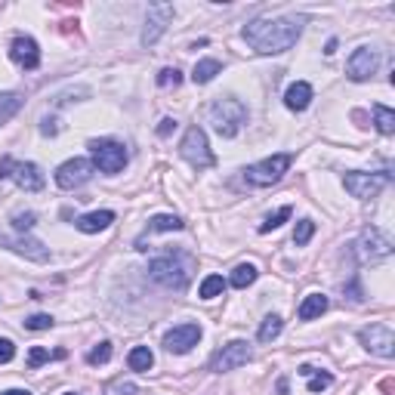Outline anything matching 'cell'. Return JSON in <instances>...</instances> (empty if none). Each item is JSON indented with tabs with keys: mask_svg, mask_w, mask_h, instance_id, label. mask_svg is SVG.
I'll list each match as a JSON object with an SVG mask.
<instances>
[{
	"mask_svg": "<svg viewBox=\"0 0 395 395\" xmlns=\"http://www.w3.org/2000/svg\"><path fill=\"white\" fill-rule=\"evenodd\" d=\"M302 35V19L300 16H285V19H256V22L244 25L241 37L262 56H278L287 52L300 41Z\"/></svg>",
	"mask_w": 395,
	"mask_h": 395,
	"instance_id": "6da1fadb",
	"label": "cell"
},
{
	"mask_svg": "<svg viewBox=\"0 0 395 395\" xmlns=\"http://www.w3.org/2000/svg\"><path fill=\"white\" fill-rule=\"evenodd\" d=\"M192 269H195L192 256L176 250V253H164L148 262V278L157 281L161 287H170V291H186V285L192 281Z\"/></svg>",
	"mask_w": 395,
	"mask_h": 395,
	"instance_id": "7a4b0ae2",
	"label": "cell"
},
{
	"mask_svg": "<svg viewBox=\"0 0 395 395\" xmlns=\"http://www.w3.org/2000/svg\"><path fill=\"white\" fill-rule=\"evenodd\" d=\"M210 121H213L216 133L222 136V139H232V136H238V130L247 124V108L241 99H216L213 105H210Z\"/></svg>",
	"mask_w": 395,
	"mask_h": 395,
	"instance_id": "3957f363",
	"label": "cell"
},
{
	"mask_svg": "<svg viewBox=\"0 0 395 395\" xmlns=\"http://www.w3.org/2000/svg\"><path fill=\"white\" fill-rule=\"evenodd\" d=\"M291 164H293V155L278 151V155H272V157H262V161L250 164V167L244 170V180L250 182V186H256V189L275 186V182H278L281 176L291 170Z\"/></svg>",
	"mask_w": 395,
	"mask_h": 395,
	"instance_id": "277c9868",
	"label": "cell"
},
{
	"mask_svg": "<svg viewBox=\"0 0 395 395\" xmlns=\"http://www.w3.org/2000/svg\"><path fill=\"white\" fill-rule=\"evenodd\" d=\"M180 155L198 170H207V167H213L216 164V155L210 151L207 133H204L201 127H189L186 130V136H182V142H180Z\"/></svg>",
	"mask_w": 395,
	"mask_h": 395,
	"instance_id": "5b68a950",
	"label": "cell"
},
{
	"mask_svg": "<svg viewBox=\"0 0 395 395\" xmlns=\"http://www.w3.org/2000/svg\"><path fill=\"white\" fill-rule=\"evenodd\" d=\"M90 157H93V167H99L108 176L121 173L127 167V148L115 139H93L90 142Z\"/></svg>",
	"mask_w": 395,
	"mask_h": 395,
	"instance_id": "8992f818",
	"label": "cell"
},
{
	"mask_svg": "<svg viewBox=\"0 0 395 395\" xmlns=\"http://www.w3.org/2000/svg\"><path fill=\"white\" fill-rule=\"evenodd\" d=\"M93 161H87V157H71V161H65L62 167L56 170V186L65 189V192H71V189H81L84 182L93 180Z\"/></svg>",
	"mask_w": 395,
	"mask_h": 395,
	"instance_id": "52a82bcc",
	"label": "cell"
},
{
	"mask_svg": "<svg viewBox=\"0 0 395 395\" xmlns=\"http://www.w3.org/2000/svg\"><path fill=\"white\" fill-rule=\"evenodd\" d=\"M389 182V173H346L343 186L346 192L358 201H367V198H377L383 192V186Z\"/></svg>",
	"mask_w": 395,
	"mask_h": 395,
	"instance_id": "ba28073f",
	"label": "cell"
},
{
	"mask_svg": "<svg viewBox=\"0 0 395 395\" xmlns=\"http://www.w3.org/2000/svg\"><path fill=\"white\" fill-rule=\"evenodd\" d=\"M253 358V352H250V343L244 340H232V343H226L220 349V352L210 358V371L216 374H226V371H235V367L247 365V361Z\"/></svg>",
	"mask_w": 395,
	"mask_h": 395,
	"instance_id": "9c48e42d",
	"label": "cell"
},
{
	"mask_svg": "<svg viewBox=\"0 0 395 395\" xmlns=\"http://www.w3.org/2000/svg\"><path fill=\"white\" fill-rule=\"evenodd\" d=\"M358 340L367 352L380 355V358H392L395 355V334L386 325H371V327H361Z\"/></svg>",
	"mask_w": 395,
	"mask_h": 395,
	"instance_id": "30bf717a",
	"label": "cell"
},
{
	"mask_svg": "<svg viewBox=\"0 0 395 395\" xmlns=\"http://www.w3.org/2000/svg\"><path fill=\"white\" fill-rule=\"evenodd\" d=\"M377 68H380V52L374 47H358L352 56H349V62H346L349 81H358V84L377 75Z\"/></svg>",
	"mask_w": 395,
	"mask_h": 395,
	"instance_id": "8fae6325",
	"label": "cell"
},
{
	"mask_svg": "<svg viewBox=\"0 0 395 395\" xmlns=\"http://www.w3.org/2000/svg\"><path fill=\"white\" fill-rule=\"evenodd\" d=\"M0 247L12 250L31 262H50V247H44L41 241L28 238V235H0Z\"/></svg>",
	"mask_w": 395,
	"mask_h": 395,
	"instance_id": "7c38bea8",
	"label": "cell"
},
{
	"mask_svg": "<svg viewBox=\"0 0 395 395\" xmlns=\"http://www.w3.org/2000/svg\"><path fill=\"white\" fill-rule=\"evenodd\" d=\"M358 247H361V260L377 262V260H386V256L392 253V238L386 232H380V229L371 226V229H365V232H361Z\"/></svg>",
	"mask_w": 395,
	"mask_h": 395,
	"instance_id": "4fadbf2b",
	"label": "cell"
},
{
	"mask_svg": "<svg viewBox=\"0 0 395 395\" xmlns=\"http://www.w3.org/2000/svg\"><path fill=\"white\" fill-rule=\"evenodd\" d=\"M170 19H173V6H170V3H151V6H148L146 31H142V44H146V47L157 44V37L167 31Z\"/></svg>",
	"mask_w": 395,
	"mask_h": 395,
	"instance_id": "5bb4252c",
	"label": "cell"
},
{
	"mask_svg": "<svg viewBox=\"0 0 395 395\" xmlns=\"http://www.w3.org/2000/svg\"><path fill=\"white\" fill-rule=\"evenodd\" d=\"M198 340H201V327L198 325H176L164 334V349L176 355H186L192 346H198Z\"/></svg>",
	"mask_w": 395,
	"mask_h": 395,
	"instance_id": "9a60e30c",
	"label": "cell"
},
{
	"mask_svg": "<svg viewBox=\"0 0 395 395\" xmlns=\"http://www.w3.org/2000/svg\"><path fill=\"white\" fill-rule=\"evenodd\" d=\"M10 59L16 65H22L25 71H35L41 65V47H37L35 37H16L10 47Z\"/></svg>",
	"mask_w": 395,
	"mask_h": 395,
	"instance_id": "2e32d148",
	"label": "cell"
},
{
	"mask_svg": "<svg viewBox=\"0 0 395 395\" xmlns=\"http://www.w3.org/2000/svg\"><path fill=\"white\" fill-rule=\"evenodd\" d=\"M10 180H16V186L19 189H25V192H41L44 189V173H41V167L37 164H31V161H16L12 164V173H10Z\"/></svg>",
	"mask_w": 395,
	"mask_h": 395,
	"instance_id": "e0dca14e",
	"label": "cell"
},
{
	"mask_svg": "<svg viewBox=\"0 0 395 395\" xmlns=\"http://www.w3.org/2000/svg\"><path fill=\"white\" fill-rule=\"evenodd\" d=\"M309 102H312V87H309L306 81H296V84H291V87H287L285 105H287L291 111H306Z\"/></svg>",
	"mask_w": 395,
	"mask_h": 395,
	"instance_id": "ac0fdd59",
	"label": "cell"
},
{
	"mask_svg": "<svg viewBox=\"0 0 395 395\" xmlns=\"http://www.w3.org/2000/svg\"><path fill=\"white\" fill-rule=\"evenodd\" d=\"M111 222H115V213H111V210H96V213L81 216L75 226L81 229L84 235H96V232H102V229H108Z\"/></svg>",
	"mask_w": 395,
	"mask_h": 395,
	"instance_id": "d6986e66",
	"label": "cell"
},
{
	"mask_svg": "<svg viewBox=\"0 0 395 395\" xmlns=\"http://www.w3.org/2000/svg\"><path fill=\"white\" fill-rule=\"evenodd\" d=\"M327 306H331V300H327L325 293H309L306 300L300 302V318L302 321H312V318H318V315H325L327 312Z\"/></svg>",
	"mask_w": 395,
	"mask_h": 395,
	"instance_id": "ffe728a7",
	"label": "cell"
},
{
	"mask_svg": "<svg viewBox=\"0 0 395 395\" xmlns=\"http://www.w3.org/2000/svg\"><path fill=\"white\" fill-rule=\"evenodd\" d=\"M256 278H260V269H256L253 262H241V266H235V272H232V278H229V285L238 287V291H244V287H250Z\"/></svg>",
	"mask_w": 395,
	"mask_h": 395,
	"instance_id": "44dd1931",
	"label": "cell"
},
{
	"mask_svg": "<svg viewBox=\"0 0 395 395\" xmlns=\"http://www.w3.org/2000/svg\"><path fill=\"white\" fill-rule=\"evenodd\" d=\"M127 365H130V371H136V374H146L151 365H155V355H151V349L148 346H136V349H130V355H127Z\"/></svg>",
	"mask_w": 395,
	"mask_h": 395,
	"instance_id": "7402d4cb",
	"label": "cell"
},
{
	"mask_svg": "<svg viewBox=\"0 0 395 395\" xmlns=\"http://www.w3.org/2000/svg\"><path fill=\"white\" fill-rule=\"evenodd\" d=\"M182 229H186V222L173 213H157L148 220V232H182Z\"/></svg>",
	"mask_w": 395,
	"mask_h": 395,
	"instance_id": "603a6c76",
	"label": "cell"
},
{
	"mask_svg": "<svg viewBox=\"0 0 395 395\" xmlns=\"http://www.w3.org/2000/svg\"><path fill=\"white\" fill-rule=\"evenodd\" d=\"M220 71H222V65L216 62V59H201V62L195 65V71H192V81L195 84H210Z\"/></svg>",
	"mask_w": 395,
	"mask_h": 395,
	"instance_id": "cb8c5ba5",
	"label": "cell"
},
{
	"mask_svg": "<svg viewBox=\"0 0 395 395\" xmlns=\"http://www.w3.org/2000/svg\"><path fill=\"white\" fill-rule=\"evenodd\" d=\"M374 124L383 136H392L395 133V111L386 108V105H374Z\"/></svg>",
	"mask_w": 395,
	"mask_h": 395,
	"instance_id": "d4e9b609",
	"label": "cell"
},
{
	"mask_svg": "<svg viewBox=\"0 0 395 395\" xmlns=\"http://www.w3.org/2000/svg\"><path fill=\"white\" fill-rule=\"evenodd\" d=\"M222 291H226V278L222 275H207L201 281V287H198V296L201 300H213V296H222Z\"/></svg>",
	"mask_w": 395,
	"mask_h": 395,
	"instance_id": "484cf974",
	"label": "cell"
},
{
	"mask_svg": "<svg viewBox=\"0 0 395 395\" xmlns=\"http://www.w3.org/2000/svg\"><path fill=\"white\" fill-rule=\"evenodd\" d=\"M281 327H285V321H281L278 315H269V318H262L260 334H256V337H260V343H272V340L281 334Z\"/></svg>",
	"mask_w": 395,
	"mask_h": 395,
	"instance_id": "4316f807",
	"label": "cell"
},
{
	"mask_svg": "<svg viewBox=\"0 0 395 395\" xmlns=\"http://www.w3.org/2000/svg\"><path fill=\"white\" fill-rule=\"evenodd\" d=\"M19 108H22V96L19 93H0V124L10 121Z\"/></svg>",
	"mask_w": 395,
	"mask_h": 395,
	"instance_id": "83f0119b",
	"label": "cell"
},
{
	"mask_svg": "<svg viewBox=\"0 0 395 395\" xmlns=\"http://www.w3.org/2000/svg\"><path fill=\"white\" fill-rule=\"evenodd\" d=\"M291 213H293V207H291V204H285V207H281V210H275V213H272V216H269V220H266V222H262V226H260V232H262V235H266V232H272V229L285 226V222H287V220H291Z\"/></svg>",
	"mask_w": 395,
	"mask_h": 395,
	"instance_id": "f1b7e54d",
	"label": "cell"
},
{
	"mask_svg": "<svg viewBox=\"0 0 395 395\" xmlns=\"http://www.w3.org/2000/svg\"><path fill=\"white\" fill-rule=\"evenodd\" d=\"M312 232H315V222H312V220H300V222H296V229H293V244H296V247L309 244Z\"/></svg>",
	"mask_w": 395,
	"mask_h": 395,
	"instance_id": "f546056e",
	"label": "cell"
},
{
	"mask_svg": "<svg viewBox=\"0 0 395 395\" xmlns=\"http://www.w3.org/2000/svg\"><path fill=\"white\" fill-rule=\"evenodd\" d=\"M35 222H37V216L31 213V210H25V213H12V229H16L19 235L31 232V229H35Z\"/></svg>",
	"mask_w": 395,
	"mask_h": 395,
	"instance_id": "4dcf8cb0",
	"label": "cell"
},
{
	"mask_svg": "<svg viewBox=\"0 0 395 395\" xmlns=\"http://www.w3.org/2000/svg\"><path fill=\"white\" fill-rule=\"evenodd\" d=\"M111 358V343H99V346H93L87 352V365H105V361Z\"/></svg>",
	"mask_w": 395,
	"mask_h": 395,
	"instance_id": "1f68e13d",
	"label": "cell"
},
{
	"mask_svg": "<svg viewBox=\"0 0 395 395\" xmlns=\"http://www.w3.org/2000/svg\"><path fill=\"white\" fill-rule=\"evenodd\" d=\"M157 84H161L164 90H170V87H180V84H182L180 68H161V75H157Z\"/></svg>",
	"mask_w": 395,
	"mask_h": 395,
	"instance_id": "d6a6232c",
	"label": "cell"
},
{
	"mask_svg": "<svg viewBox=\"0 0 395 395\" xmlns=\"http://www.w3.org/2000/svg\"><path fill=\"white\" fill-rule=\"evenodd\" d=\"M331 383H334V377H331V374L312 371V377H309V392H325Z\"/></svg>",
	"mask_w": 395,
	"mask_h": 395,
	"instance_id": "836d02e7",
	"label": "cell"
},
{
	"mask_svg": "<svg viewBox=\"0 0 395 395\" xmlns=\"http://www.w3.org/2000/svg\"><path fill=\"white\" fill-rule=\"evenodd\" d=\"M25 327H28V331H50L52 318L50 315H31V318H25Z\"/></svg>",
	"mask_w": 395,
	"mask_h": 395,
	"instance_id": "e575fe53",
	"label": "cell"
},
{
	"mask_svg": "<svg viewBox=\"0 0 395 395\" xmlns=\"http://www.w3.org/2000/svg\"><path fill=\"white\" fill-rule=\"evenodd\" d=\"M44 361H50V349H41V346H35L28 352V367L35 371V367H41Z\"/></svg>",
	"mask_w": 395,
	"mask_h": 395,
	"instance_id": "d590c367",
	"label": "cell"
},
{
	"mask_svg": "<svg viewBox=\"0 0 395 395\" xmlns=\"http://www.w3.org/2000/svg\"><path fill=\"white\" fill-rule=\"evenodd\" d=\"M12 355H16V346H12V340L0 337V365H10Z\"/></svg>",
	"mask_w": 395,
	"mask_h": 395,
	"instance_id": "8d00e7d4",
	"label": "cell"
},
{
	"mask_svg": "<svg viewBox=\"0 0 395 395\" xmlns=\"http://www.w3.org/2000/svg\"><path fill=\"white\" fill-rule=\"evenodd\" d=\"M41 133H44V136H56V133H59V124H56V117H44V124H41Z\"/></svg>",
	"mask_w": 395,
	"mask_h": 395,
	"instance_id": "74e56055",
	"label": "cell"
},
{
	"mask_svg": "<svg viewBox=\"0 0 395 395\" xmlns=\"http://www.w3.org/2000/svg\"><path fill=\"white\" fill-rule=\"evenodd\" d=\"M173 130H176V121H173V117H164V121L157 124V136H170Z\"/></svg>",
	"mask_w": 395,
	"mask_h": 395,
	"instance_id": "f35d334b",
	"label": "cell"
},
{
	"mask_svg": "<svg viewBox=\"0 0 395 395\" xmlns=\"http://www.w3.org/2000/svg\"><path fill=\"white\" fill-rule=\"evenodd\" d=\"M12 164H16V161H12L10 155H6V157H0V180H10V173H12Z\"/></svg>",
	"mask_w": 395,
	"mask_h": 395,
	"instance_id": "ab89813d",
	"label": "cell"
},
{
	"mask_svg": "<svg viewBox=\"0 0 395 395\" xmlns=\"http://www.w3.org/2000/svg\"><path fill=\"white\" fill-rule=\"evenodd\" d=\"M0 395H31L28 389H6V392H0Z\"/></svg>",
	"mask_w": 395,
	"mask_h": 395,
	"instance_id": "60d3db41",
	"label": "cell"
},
{
	"mask_svg": "<svg viewBox=\"0 0 395 395\" xmlns=\"http://www.w3.org/2000/svg\"><path fill=\"white\" fill-rule=\"evenodd\" d=\"M278 395H287V380H278Z\"/></svg>",
	"mask_w": 395,
	"mask_h": 395,
	"instance_id": "b9f144b4",
	"label": "cell"
},
{
	"mask_svg": "<svg viewBox=\"0 0 395 395\" xmlns=\"http://www.w3.org/2000/svg\"><path fill=\"white\" fill-rule=\"evenodd\" d=\"M65 395H77V392H65Z\"/></svg>",
	"mask_w": 395,
	"mask_h": 395,
	"instance_id": "7bdbcfd3",
	"label": "cell"
}]
</instances>
